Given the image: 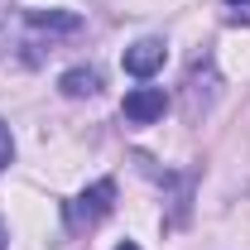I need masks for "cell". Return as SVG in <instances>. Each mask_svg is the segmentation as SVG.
I'll list each match as a JSON object with an SVG mask.
<instances>
[{"mask_svg": "<svg viewBox=\"0 0 250 250\" xmlns=\"http://www.w3.org/2000/svg\"><path fill=\"white\" fill-rule=\"evenodd\" d=\"M82 29V15L77 10H15L0 20V58L24 62V67H39V62L53 53L58 39H72Z\"/></svg>", "mask_w": 250, "mask_h": 250, "instance_id": "1", "label": "cell"}, {"mask_svg": "<svg viewBox=\"0 0 250 250\" xmlns=\"http://www.w3.org/2000/svg\"><path fill=\"white\" fill-rule=\"evenodd\" d=\"M111 207H116V183H111V178H96L92 188H82V192L67 202V226H72V231H87V226H96L101 217H111Z\"/></svg>", "mask_w": 250, "mask_h": 250, "instance_id": "2", "label": "cell"}, {"mask_svg": "<svg viewBox=\"0 0 250 250\" xmlns=\"http://www.w3.org/2000/svg\"><path fill=\"white\" fill-rule=\"evenodd\" d=\"M217 87H221V82H217V67H212L207 58L192 62V72H188V116H192V121L217 101Z\"/></svg>", "mask_w": 250, "mask_h": 250, "instance_id": "3", "label": "cell"}, {"mask_svg": "<svg viewBox=\"0 0 250 250\" xmlns=\"http://www.w3.org/2000/svg\"><path fill=\"white\" fill-rule=\"evenodd\" d=\"M164 106H168V101H164V92H159V87H135V92H125V121L130 125H154L159 116H164Z\"/></svg>", "mask_w": 250, "mask_h": 250, "instance_id": "4", "label": "cell"}, {"mask_svg": "<svg viewBox=\"0 0 250 250\" xmlns=\"http://www.w3.org/2000/svg\"><path fill=\"white\" fill-rule=\"evenodd\" d=\"M164 58H168L164 39H140V43L125 48V72L130 77H154L159 67H164Z\"/></svg>", "mask_w": 250, "mask_h": 250, "instance_id": "5", "label": "cell"}, {"mask_svg": "<svg viewBox=\"0 0 250 250\" xmlns=\"http://www.w3.org/2000/svg\"><path fill=\"white\" fill-rule=\"evenodd\" d=\"M58 92L72 96V101L96 96V92H101V72H96V67H67V72L58 77Z\"/></svg>", "mask_w": 250, "mask_h": 250, "instance_id": "6", "label": "cell"}, {"mask_svg": "<svg viewBox=\"0 0 250 250\" xmlns=\"http://www.w3.org/2000/svg\"><path fill=\"white\" fill-rule=\"evenodd\" d=\"M15 164V140H10V125L0 121V168H10Z\"/></svg>", "mask_w": 250, "mask_h": 250, "instance_id": "7", "label": "cell"}, {"mask_svg": "<svg viewBox=\"0 0 250 250\" xmlns=\"http://www.w3.org/2000/svg\"><path fill=\"white\" fill-rule=\"evenodd\" d=\"M116 250H140V246H135V241H125V246H116Z\"/></svg>", "mask_w": 250, "mask_h": 250, "instance_id": "8", "label": "cell"}, {"mask_svg": "<svg viewBox=\"0 0 250 250\" xmlns=\"http://www.w3.org/2000/svg\"><path fill=\"white\" fill-rule=\"evenodd\" d=\"M231 5H250V0H231Z\"/></svg>", "mask_w": 250, "mask_h": 250, "instance_id": "9", "label": "cell"}, {"mask_svg": "<svg viewBox=\"0 0 250 250\" xmlns=\"http://www.w3.org/2000/svg\"><path fill=\"white\" fill-rule=\"evenodd\" d=\"M0 250H5V236H0Z\"/></svg>", "mask_w": 250, "mask_h": 250, "instance_id": "10", "label": "cell"}]
</instances>
